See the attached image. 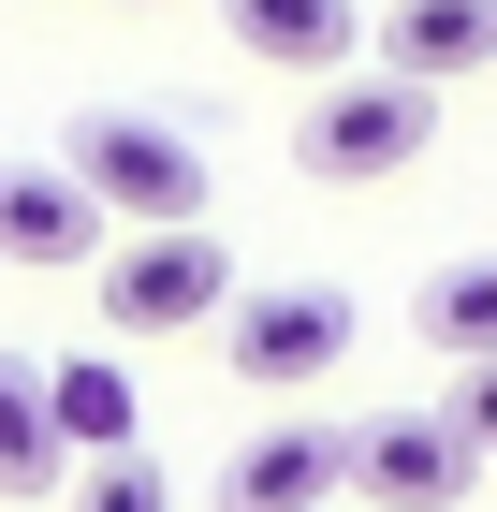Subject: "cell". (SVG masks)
Listing matches in <instances>:
<instances>
[{
  "instance_id": "30bf717a",
  "label": "cell",
  "mask_w": 497,
  "mask_h": 512,
  "mask_svg": "<svg viewBox=\"0 0 497 512\" xmlns=\"http://www.w3.org/2000/svg\"><path fill=\"white\" fill-rule=\"evenodd\" d=\"M0 498H74V454H59V410H44L30 352H0Z\"/></svg>"
},
{
  "instance_id": "8992f818",
  "label": "cell",
  "mask_w": 497,
  "mask_h": 512,
  "mask_svg": "<svg viewBox=\"0 0 497 512\" xmlns=\"http://www.w3.org/2000/svg\"><path fill=\"white\" fill-rule=\"evenodd\" d=\"M351 498V439L337 425H264L220 469V512H337Z\"/></svg>"
},
{
  "instance_id": "5bb4252c",
  "label": "cell",
  "mask_w": 497,
  "mask_h": 512,
  "mask_svg": "<svg viewBox=\"0 0 497 512\" xmlns=\"http://www.w3.org/2000/svg\"><path fill=\"white\" fill-rule=\"evenodd\" d=\"M454 439H468V454H497V366H454Z\"/></svg>"
},
{
  "instance_id": "6da1fadb",
  "label": "cell",
  "mask_w": 497,
  "mask_h": 512,
  "mask_svg": "<svg viewBox=\"0 0 497 512\" xmlns=\"http://www.w3.org/2000/svg\"><path fill=\"white\" fill-rule=\"evenodd\" d=\"M59 176H74L103 220H132V235H191L205 205H220L205 147H191L176 118H147V103H74V132H59Z\"/></svg>"
},
{
  "instance_id": "7c38bea8",
  "label": "cell",
  "mask_w": 497,
  "mask_h": 512,
  "mask_svg": "<svg viewBox=\"0 0 497 512\" xmlns=\"http://www.w3.org/2000/svg\"><path fill=\"white\" fill-rule=\"evenodd\" d=\"M410 337L454 352V366H497V249H468V264L424 278V293H410Z\"/></svg>"
},
{
  "instance_id": "52a82bcc",
  "label": "cell",
  "mask_w": 497,
  "mask_h": 512,
  "mask_svg": "<svg viewBox=\"0 0 497 512\" xmlns=\"http://www.w3.org/2000/svg\"><path fill=\"white\" fill-rule=\"evenodd\" d=\"M0 264H30V278L103 264V205H88L59 161H0Z\"/></svg>"
},
{
  "instance_id": "7a4b0ae2",
  "label": "cell",
  "mask_w": 497,
  "mask_h": 512,
  "mask_svg": "<svg viewBox=\"0 0 497 512\" xmlns=\"http://www.w3.org/2000/svg\"><path fill=\"white\" fill-rule=\"evenodd\" d=\"M424 147H439V88H410V74H337V88L293 118V161H307V176H337V191L410 176Z\"/></svg>"
},
{
  "instance_id": "5b68a950",
  "label": "cell",
  "mask_w": 497,
  "mask_h": 512,
  "mask_svg": "<svg viewBox=\"0 0 497 512\" xmlns=\"http://www.w3.org/2000/svg\"><path fill=\"white\" fill-rule=\"evenodd\" d=\"M483 483V454L454 439V410H381V425H351V498L366 512H454Z\"/></svg>"
},
{
  "instance_id": "ba28073f",
  "label": "cell",
  "mask_w": 497,
  "mask_h": 512,
  "mask_svg": "<svg viewBox=\"0 0 497 512\" xmlns=\"http://www.w3.org/2000/svg\"><path fill=\"white\" fill-rule=\"evenodd\" d=\"M220 30L249 44L264 74H322V88H337L351 44H366V15H351V0H220Z\"/></svg>"
},
{
  "instance_id": "9c48e42d",
  "label": "cell",
  "mask_w": 497,
  "mask_h": 512,
  "mask_svg": "<svg viewBox=\"0 0 497 512\" xmlns=\"http://www.w3.org/2000/svg\"><path fill=\"white\" fill-rule=\"evenodd\" d=\"M483 59H497V0H395L381 15V74H410V88H454Z\"/></svg>"
},
{
  "instance_id": "4fadbf2b",
  "label": "cell",
  "mask_w": 497,
  "mask_h": 512,
  "mask_svg": "<svg viewBox=\"0 0 497 512\" xmlns=\"http://www.w3.org/2000/svg\"><path fill=\"white\" fill-rule=\"evenodd\" d=\"M74 512H176V483L147 454H103V469H74Z\"/></svg>"
},
{
  "instance_id": "277c9868",
  "label": "cell",
  "mask_w": 497,
  "mask_h": 512,
  "mask_svg": "<svg viewBox=\"0 0 497 512\" xmlns=\"http://www.w3.org/2000/svg\"><path fill=\"white\" fill-rule=\"evenodd\" d=\"M103 322L117 337H191V322H234V249L205 235H132L103 249Z\"/></svg>"
},
{
  "instance_id": "3957f363",
  "label": "cell",
  "mask_w": 497,
  "mask_h": 512,
  "mask_svg": "<svg viewBox=\"0 0 497 512\" xmlns=\"http://www.w3.org/2000/svg\"><path fill=\"white\" fill-rule=\"evenodd\" d=\"M366 337L351 322V293L337 278H264V293H234V322H220V366L249 395H307V381H337V352Z\"/></svg>"
},
{
  "instance_id": "8fae6325",
  "label": "cell",
  "mask_w": 497,
  "mask_h": 512,
  "mask_svg": "<svg viewBox=\"0 0 497 512\" xmlns=\"http://www.w3.org/2000/svg\"><path fill=\"white\" fill-rule=\"evenodd\" d=\"M44 410H59V454H88V469L132 454V425H147V410H132V366H103V352L44 366Z\"/></svg>"
}]
</instances>
